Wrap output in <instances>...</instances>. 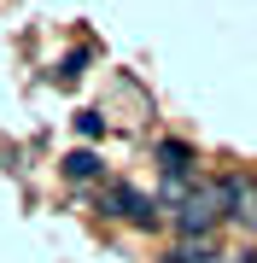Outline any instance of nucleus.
Listing matches in <instances>:
<instances>
[{
  "label": "nucleus",
  "mask_w": 257,
  "mask_h": 263,
  "mask_svg": "<svg viewBox=\"0 0 257 263\" xmlns=\"http://www.w3.org/2000/svg\"><path fill=\"white\" fill-rule=\"evenodd\" d=\"M222 263H257V252H222Z\"/></svg>",
  "instance_id": "9"
},
{
  "label": "nucleus",
  "mask_w": 257,
  "mask_h": 263,
  "mask_svg": "<svg viewBox=\"0 0 257 263\" xmlns=\"http://www.w3.org/2000/svg\"><path fill=\"white\" fill-rule=\"evenodd\" d=\"M65 176L70 181H94L100 176V158H94V152H70V158H65Z\"/></svg>",
  "instance_id": "7"
},
{
  "label": "nucleus",
  "mask_w": 257,
  "mask_h": 263,
  "mask_svg": "<svg viewBox=\"0 0 257 263\" xmlns=\"http://www.w3.org/2000/svg\"><path fill=\"white\" fill-rule=\"evenodd\" d=\"M100 205H105V216H123V222H134V228H158L164 222V205L146 199L141 187H129V181H111V187L100 193Z\"/></svg>",
  "instance_id": "2"
},
{
  "label": "nucleus",
  "mask_w": 257,
  "mask_h": 263,
  "mask_svg": "<svg viewBox=\"0 0 257 263\" xmlns=\"http://www.w3.org/2000/svg\"><path fill=\"white\" fill-rule=\"evenodd\" d=\"M164 263H222V252H216L210 240H181V246H175V252L164 257Z\"/></svg>",
  "instance_id": "5"
},
{
  "label": "nucleus",
  "mask_w": 257,
  "mask_h": 263,
  "mask_svg": "<svg viewBox=\"0 0 257 263\" xmlns=\"http://www.w3.org/2000/svg\"><path fill=\"white\" fill-rule=\"evenodd\" d=\"M228 222V205H222V176H199L193 193L175 205V228L181 240H210V228Z\"/></svg>",
  "instance_id": "1"
},
{
  "label": "nucleus",
  "mask_w": 257,
  "mask_h": 263,
  "mask_svg": "<svg viewBox=\"0 0 257 263\" xmlns=\"http://www.w3.org/2000/svg\"><path fill=\"white\" fill-rule=\"evenodd\" d=\"M76 129H82V135H88V141H100V135H105V123H100V117H94V111H82V117H76Z\"/></svg>",
  "instance_id": "8"
},
{
  "label": "nucleus",
  "mask_w": 257,
  "mask_h": 263,
  "mask_svg": "<svg viewBox=\"0 0 257 263\" xmlns=\"http://www.w3.org/2000/svg\"><path fill=\"white\" fill-rule=\"evenodd\" d=\"M222 205H228V222H240L246 234H257V176H246V170L222 176Z\"/></svg>",
  "instance_id": "3"
},
{
  "label": "nucleus",
  "mask_w": 257,
  "mask_h": 263,
  "mask_svg": "<svg viewBox=\"0 0 257 263\" xmlns=\"http://www.w3.org/2000/svg\"><path fill=\"white\" fill-rule=\"evenodd\" d=\"M158 164H164V176H187V170H199V158H193L187 141H158Z\"/></svg>",
  "instance_id": "4"
},
{
  "label": "nucleus",
  "mask_w": 257,
  "mask_h": 263,
  "mask_svg": "<svg viewBox=\"0 0 257 263\" xmlns=\"http://www.w3.org/2000/svg\"><path fill=\"white\" fill-rule=\"evenodd\" d=\"M193 181H199V176H193V170H187V176H164V187H158L152 199H158V205H181V199L193 193Z\"/></svg>",
  "instance_id": "6"
}]
</instances>
